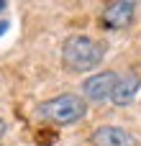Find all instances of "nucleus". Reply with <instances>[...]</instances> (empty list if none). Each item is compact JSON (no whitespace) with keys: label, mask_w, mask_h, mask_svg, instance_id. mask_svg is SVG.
<instances>
[{"label":"nucleus","mask_w":141,"mask_h":146,"mask_svg":"<svg viewBox=\"0 0 141 146\" xmlns=\"http://www.w3.org/2000/svg\"><path fill=\"white\" fill-rule=\"evenodd\" d=\"M103 59H105V41H98L85 33L67 36V41L62 46V64L72 74L90 72V69L100 67Z\"/></svg>","instance_id":"f257e3e1"},{"label":"nucleus","mask_w":141,"mask_h":146,"mask_svg":"<svg viewBox=\"0 0 141 146\" xmlns=\"http://www.w3.org/2000/svg\"><path fill=\"white\" fill-rule=\"evenodd\" d=\"M139 90H141V77L136 74V72L121 74V77H118V82H116V87H113V95H110V100H113V105H118V108H126V105H131V103L136 100Z\"/></svg>","instance_id":"423d86ee"},{"label":"nucleus","mask_w":141,"mask_h":146,"mask_svg":"<svg viewBox=\"0 0 141 146\" xmlns=\"http://www.w3.org/2000/svg\"><path fill=\"white\" fill-rule=\"evenodd\" d=\"M134 15H136V0H110L103 10L100 21L105 28L121 31V28H128L134 23Z\"/></svg>","instance_id":"7ed1b4c3"},{"label":"nucleus","mask_w":141,"mask_h":146,"mask_svg":"<svg viewBox=\"0 0 141 146\" xmlns=\"http://www.w3.org/2000/svg\"><path fill=\"white\" fill-rule=\"evenodd\" d=\"M90 144L92 146H139V141L134 133H128L121 126H100L90 133Z\"/></svg>","instance_id":"39448f33"},{"label":"nucleus","mask_w":141,"mask_h":146,"mask_svg":"<svg viewBox=\"0 0 141 146\" xmlns=\"http://www.w3.org/2000/svg\"><path fill=\"white\" fill-rule=\"evenodd\" d=\"M116 82H118V74H116L113 69H103V72L87 77L85 85H82L85 100H95V103H105V100H110Z\"/></svg>","instance_id":"20e7f679"},{"label":"nucleus","mask_w":141,"mask_h":146,"mask_svg":"<svg viewBox=\"0 0 141 146\" xmlns=\"http://www.w3.org/2000/svg\"><path fill=\"white\" fill-rule=\"evenodd\" d=\"M3 136H5V121H3V115H0V141H3Z\"/></svg>","instance_id":"0eeeda50"},{"label":"nucleus","mask_w":141,"mask_h":146,"mask_svg":"<svg viewBox=\"0 0 141 146\" xmlns=\"http://www.w3.org/2000/svg\"><path fill=\"white\" fill-rule=\"evenodd\" d=\"M39 115L54 126H74L87 115V100L74 92H64V95L44 100L39 105Z\"/></svg>","instance_id":"f03ea898"},{"label":"nucleus","mask_w":141,"mask_h":146,"mask_svg":"<svg viewBox=\"0 0 141 146\" xmlns=\"http://www.w3.org/2000/svg\"><path fill=\"white\" fill-rule=\"evenodd\" d=\"M5 31H8V21H3V23H0V33H5Z\"/></svg>","instance_id":"6e6552de"},{"label":"nucleus","mask_w":141,"mask_h":146,"mask_svg":"<svg viewBox=\"0 0 141 146\" xmlns=\"http://www.w3.org/2000/svg\"><path fill=\"white\" fill-rule=\"evenodd\" d=\"M3 8H5V0H0V10H3Z\"/></svg>","instance_id":"1a4fd4ad"}]
</instances>
